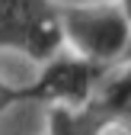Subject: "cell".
Listing matches in <instances>:
<instances>
[{"label": "cell", "instance_id": "cell-1", "mask_svg": "<svg viewBox=\"0 0 131 135\" xmlns=\"http://www.w3.org/2000/svg\"><path fill=\"white\" fill-rule=\"evenodd\" d=\"M64 48L77 52L93 64L115 68L131 39V23L122 13L118 0L99 3H61Z\"/></svg>", "mask_w": 131, "mask_h": 135}, {"label": "cell", "instance_id": "cell-2", "mask_svg": "<svg viewBox=\"0 0 131 135\" xmlns=\"http://www.w3.org/2000/svg\"><path fill=\"white\" fill-rule=\"evenodd\" d=\"M64 48L58 0H0V52L39 64Z\"/></svg>", "mask_w": 131, "mask_h": 135}, {"label": "cell", "instance_id": "cell-3", "mask_svg": "<svg viewBox=\"0 0 131 135\" xmlns=\"http://www.w3.org/2000/svg\"><path fill=\"white\" fill-rule=\"evenodd\" d=\"M39 71L29 84H23L26 103H42V106H83L93 100L99 80L106 77L109 68L93 64L80 58L70 48H58L51 58L35 64Z\"/></svg>", "mask_w": 131, "mask_h": 135}, {"label": "cell", "instance_id": "cell-4", "mask_svg": "<svg viewBox=\"0 0 131 135\" xmlns=\"http://www.w3.org/2000/svg\"><path fill=\"white\" fill-rule=\"evenodd\" d=\"M109 129H115V119L96 100L83 106H48L45 135H106Z\"/></svg>", "mask_w": 131, "mask_h": 135}, {"label": "cell", "instance_id": "cell-5", "mask_svg": "<svg viewBox=\"0 0 131 135\" xmlns=\"http://www.w3.org/2000/svg\"><path fill=\"white\" fill-rule=\"evenodd\" d=\"M19 103H26L23 84H10V80H3V77H0V116H3V113H10L13 106H19Z\"/></svg>", "mask_w": 131, "mask_h": 135}, {"label": "cell", "instance_id": "cell-6", "mask_svg": "<svg viewBox=\"0 0 131 135\" xmlns=\"http://www.w3.org/2000/svg\"><path fill=\"white\" fill-rule=\"evenodd\" d=\"M122 61H125V64H131V39H128V45H125V55H122ZM122 61H118V64H122Z\"/></svg>", "mask_w": 131, "mask_h": 135}]
</instances>
